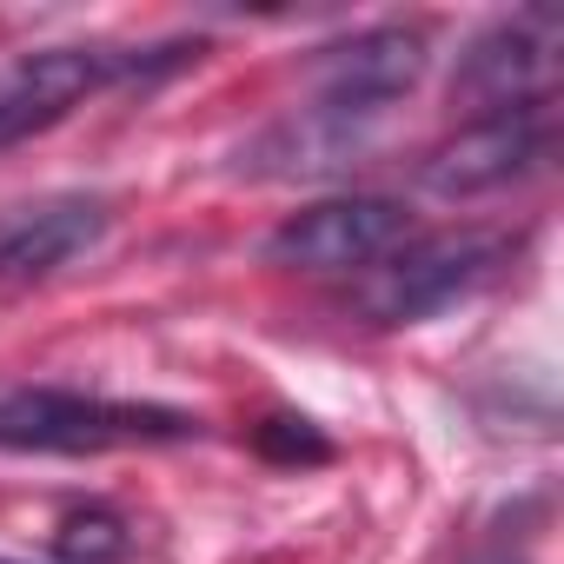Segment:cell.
<instances>
[{
  "instance_id": "cell-8",
  "label": "cell",
  "mask_w": 564,
  "mask_h": 564,
  "mask_svg": "<svg viewBox=\"0 0 564 564\" xmlns=\"http://www.w3.org/2000/svg\"><path fill=\"white\" fill-rule=\"evenodd\" d=\"M551 47H557V14H518V21H498L458 67V94L485 100L491 113L498 107H524L538 100L544 74H551Z\"/></svg>"
},
{
  "instance_id": "cell-4",
  "label": "cell",
  "mask_w": 564,
  "mask_h": 564,
  "mask_svg": "<svg viewBox=\"0 0 564 564\" xmlns=\"http://www.w3.org/2000/svg\"><path fill=\"white\" fill-rule=\"evenodd\" d=\"M544 160H551V107L524 100V107H498V113L458 127L425 160V186L445 199H478V193H498V186L538 173Z\"/></svg>"
},
{
  "instance_id": "cell-5",
  "label": "cell",
  "mask_w": 564,
  "mask_h": 564,
  "mask_svg": "<svg viewBox=\"0 0 564 564\" xmlns=\"http://www.w3.org/2000/svg\"><path fill=\"white\" fill-rule=\"evenodd\" d=\"M498 265L491 239H425V246H399L379 279H372V313L386 326H412L452 300H465L471 286H485Z\"/></svg>"
},
{
  "instance_id": "cell-2",
  "label": "cell",
  "mask_w": 564,
  "mask_h": 564,
  "mask_svg": "<svg viewBox=\"0 0 564 564\" xmlns=\"http://www.w3.org/2000/svg\"><path fill=\"white\" fill-rule=\"evenodd\" d=\"M186 47H153V54H113V47H54V54H28L8 80H0V147H21L34 133H47L54 120H67L80 100L120 87V80H147L180 67Z\"/></svg>"
},
{
  "instance_id": "cell-10",
  "label": "cell",
  "mask_w": 564,
  "mask_h": 564,
  "mask_svg": "<svg viewBox=\"0 0 564 564\" xmlns=\"http://www.w3.org/2000/svg\"><path fill=\"white\" fill-rule=\"evenodd\" d=\"M252 445H259L272 465H326V458H333V445H326L306 419H265V425L252 432Z\"/></svg>"
},
{
  "instance_id": "cell-6",
  "label": "cell",
  "mask_w": 564,
  "mask_h": 564,
  "mask_svg": "<svg viewBox=\"0 0 564 564\" xmlns=\"http://www.w3.org/2000/svg\"><path fill=\"white\" fill-rule=\"evenodd\" d=\"M419 74H425V41L405 34V28H379V34H359V41H346V47L326 54V67H319V107L379 127L386 107L399 94H412Z\"/></svg>"
},
{
  "instance_id": "cell-7",
  "label": "cell",
  "mask_w": 564,
  "mask_h": 564,
  "mask_svg": "<svg viewBox=\"0 0 564 564\" xmlns=\"http://www.w3.org/2000/svg\"><path fill=\"white\" fill-rule=\"evenodd\" d=\"M107 232V206L87 193H54L34 206L0 213V279H47L94 252Z\"/></svg>"
},
{
  "instance_id": "cell-11",
  "label": "cell",
  "mask_w": 564,
  "mask_h": 564,
  "mask_svg": "<svg viewBox=\"0 0 564 564\" xmlns=\"http://www.w3.org/2000/svg\"><path fill=\"white\" fill-rule=\"evenodd\" d=\"M471 564H524V557H518V551H478Z\"/></svg>"
},
{
  "instance_id": "cell-3",
  "label": "cell",
  "mask_w": 564,
  "mask_h": 564,
  "mask_svg": "<svg viewBox=\"0 0 564 564\" xmlns=\"http://www.w3.org/2000/svg\"><path fill=\"white\" fill-rule=\"evenodd\" d=\"M405 239H412L405 206L352 193V199H319V206L293 213L265 239V252L279 265H300V272H366V265L392 259Z\"/></svg>"
},
{
  "instance_id": "cell-9",
  "label": "cell",
  "mask_w": 564,
  "mask_h": 564,
  "mask_svg": "<svg viewBox=\"0 0 564 564\" xmlns=\"http://www.w3.org/2000/svg\"><path fill=\"white\" fill-rule=\"evenodd\" d=\"M54 551H61V564H120L133 551V531L113 511H74L54 531Z\"/></svg>"
},
{
  "instance_id": "cell-1",
  "label": "cell",
  "mask_w": 564,
  "mask_h": 564,
  "mask_svg": "<svg viewBox=\"0 0 564 564\" xmlns=\"http://www.w3.org/2000/svg\"><path fill=\"white\" fill-rule=\"evenodd\" d=\"M193 432H199V419H186L173 405L94 399V392H61V386L0 392V452L94 458V452H120V445H180Z\"/></svg>"
},
{
  "instance_id": "cell-12",
  "label": "cell",
  "mask_w": 564,
  "mask_h": 564,
  "mask_svg": "<svg viewBox=\"0 0 564 564\" xmlns=\"http://www.w3.org/2000/svg\"><path fill=\"white\" fill-rule=\"evenodd\" d=\"M0 564H8V557H0Z\"/></svg>"
}]
</instances>
